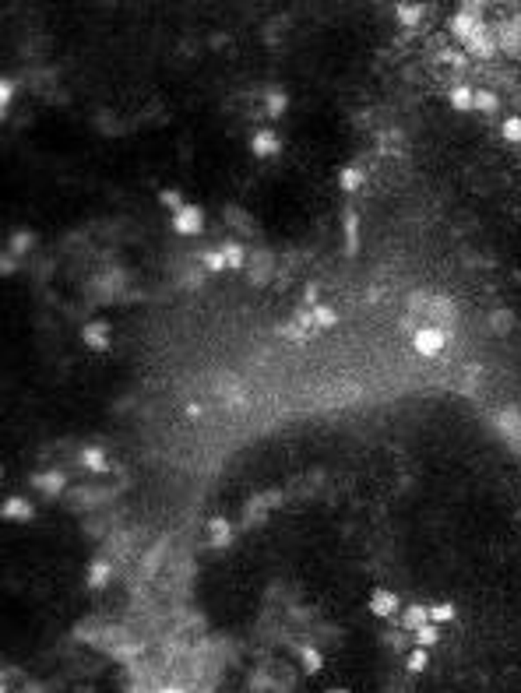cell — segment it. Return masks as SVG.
Returning a JSON list of instances; mask_svg holds the SVG:
<instances>
[{
    "label": "cell",
    "mask_w": 521,
    "mask_h": 693,
    "mask_svg": "<svg viewBox=\"0 0 521 693\" xmlns=\"http://www.w3.org/2000/svg\"><path fill=\"white\" fill-rule=\"evenodd\" d=\"M229 264H226V254L222 250H208L204 254V271H211V275H219V271H226Z\"/></svg>",
    "instance_id": "obj_36"
},
{
    "label": "cell",
    "mask_w": 521,
    "mask_h": 693,
    "mask_svg": "<svg viewBox=\"0 0 521 693\" xmlns=\"http://www.w3.org/2000/svg\"><path fill=\"white\" fill-rule=\"evenodd\" d=\"M208 542H211V549H226L233 542V525L226 518H211L208 521Z\"/></svg>",
    "instance_id": "obj_15"
},
{
    "label": "cell",
    "mask_w": 521,
    "mask_h": 693,
    "mask_svg": "<svg viewBox=\"0 0 521 693\" xmlns=\"http://www.w3.org/2000/svg\"><path fill=\"white\" fill-rule=\"evenodd\" d=\"M173 229L180 232V236H198L201 229H204V212L198 204H183L180 212L173 215Z\"/></svg>",
    "instance_id": "obj_5"
},
{
    "label": "cell",
    "mask_w": 521,
    "mask_h": 693,
    "mask_svg": "<svg viewBox=\"0 0 521 693\" xmlns=\"http://www.w3.org/2000/svg\"><path fill=\"white\" fill-rule=\"evenodd\" d=\"M440 641V630H437V623H426V626H419L416 630V648H434Z\"/></svg>",
    "instance_id": "obj_29"
},
{
    "label": "cell",
    "mask_w": 521,
    "mask_h": 693,
    "mask_svg": "<svg viewBox=\"0 0 521 693\" xmlns=\"http://www.w3.org/2000/svg\"><path fill=\"white\" fill-rule=\"evenodd\" d=\"M166 549H169V538H159V546H156V549H148V556H145V563H141V566H145V574H151V570L162 563V553H166Z\"/></svg>",
    "instance_id": "obj_34"
},
{
    "label": "cell",
    "mask_w": 521,
    "mask_h": 693,
    "mask_svg": "<svg viewBox=\"0 0 521 693\" xmlns=\"http://www.w3.org/2000/svg\"><path fill=\"white\" fill-rule=\"evenodd\" d=\"M11 96H14V81L4 78V81H0V109H4V113H8V106H11Z\"/></svg>",
    "instance_id": "obj_39"
},
{
    "label": "cell",
    "mask_w": 521,
    "mask_h": 693,
    "mask_svg": "<svg viewBox=\"0 0 521 693\" xmlns=\"http://www.w3.org/2000/svg\"><path fill=\"white\" fill-rule=\"evenodd\" d=\"M472 102H476V92H472V88H465V85L451 88V109H458V113H469V109H472Z\"/></svg>",
    "instance_id": "obj_24"
},
{
    "label": "cell",
    "mask_w": 521,
    "mask_h": 693,
    "mask_svg": "<svg viewBox=\"0 0 521 693\" xmlns=\"http://www.w3.org/2000/svg\"><path fill=\"white\" fill-rule=\"evenodd\" d=\"M416 320H419V317H412V314H405V317H402V320H398V327H402V331H412V335H416V331H419V327H416Z\"/></svg>",
    "instance_id": "obj_48"
},
{
    "label": "cell",
    "mask_w": 521,
    "mask_h": 693,
    "mask_svg": "<svg viewBox=\"0 0 521 693\" xmlns=\"http://www.w3.org/2000/svg\"><path fill=\"white\" fill-rule=\"evenodd\" d=\"M339 184H342V190H349V194H352V190H359V187H363V173H359L356 166H345V169H342V176H339Z\"/></svg>",
    "instance_id": "obj_33"
},
{
    "label": "cell",
    "mask_w": 521,
    "mask_h": 693,
    "mask_svg": "<svg viewBox=\"0 0 521 693\" xmlns=\"http://www.w3.org/2000/svg\"><path fill=\"white\" fill-rule=\"evenodd\" d=\"M465 53L469 56H476V60H489V56H497V32H493V25L489 21H482L476 32H472V39L465 43Z\"/></svg>",
    "instance_id": "obj_3"
},
{
    "label": "cell",
    "mask_w": 521,
    "mask_h": 693,
    "mask_svg": "<svg viewBox=\"0 0 521 693\" xmlns=\"http://www.w3.org/2000/svg\"><path fill=\"white\" fill-rule=\"evenodd\" d=\"M514 327H518V314H514V310H507V307H497L493 314H489V335H497V338H507Z\"/></svg>",
    "instance_id": "obj_12"
},
{
    "label": "cell",
    "mask_w": 521,
    "mask_h": 693,
    "mask_svg": "<svg viewBox=\"0 0 521 693\" xmlns=\"http://www.w3.org/2000/svg\"><path fill=\"white\" fill-rule=\"evenodd\" d=\"M444 345H447V331H440V327H434V324L419 327L416 335H412V349H416L423 359H434V355H440V352H444Z\"/></svg>",
    "instance_id": "obj_2"
},
{
    "label": "cell",
    "mask_w": 521,
    "mask_h": 693,
    "mask_svg": "<svg viewBox=\"0 0 521 693\" xmlns=\"http://www.w3.org/2000/svg\"><path fill=\"white\" fill-rule=\"evenodd\" d=\"M251 271H254L251 282H254V285H264V282L271 278V254H268V250H257L254 261H251Z\"/></svg>",
    "instance_id": "obj_17"
},
{
    "label": "cell",
    "mask_w": 521,
    "mask_h": 693,
    "mask_svg": "<svg viewBox=\"0 0 521 693\" xmlns=\"http://www.w3.org/2000/svg\"><path fill=\"white\" fill-rule=\"evenodd\" d=\"M303 307H306V310H314V307H317V285H314V282L303 289Z\"/></svg>",
    "instance_id": "obj_44"
},
{
    "label": "cell",
    "mask_w": 521,
    "mask_h": 693,
    "mask_svg": "<svg viewBox=\"0 0 521 693\" xmlns=\"http://www.w3.org/2000/svg\"><path fill=\"white\" fill-rule=\"evenodd\" d=\"M14 271H18V264L11 261V254H4L0 257V275H14Z\"/></svg>",
    "instance_id": "obj_47"
},
{
    "label": "cell",
    "mask_w": 521,
    "mask_h": 693,
    "mask_svg": "<svg viewBox=\"0 0 521 693\" xmlns=\"http://www.w3.org/2000/svg\"><path fill=\"white\" fill-rule=\"evenodd\" d=\"M204 275H208V271H198V267H194L191 275H183V278H180V285H183V289H201Z\"/></svg>",
    "instance_id": "obj_42"
},
{
    "label": "cell",
    "mask_w": 521,
    "mask_h": 693,
    "mask_svg": "<svg viewBox=\"0 0 521 693\" xmlns=\"http://www.w3.org/2000/svg\"><path fill=\"white\" fill-rule=\"evenodd\" d=\"M426 320H430L434 327H440V331H447V327H454V320H458V307L451 303L447 296H434L430 307H426Z\"/></svg>",
    "instance_id": "obj_4"
},
{
    "label": "cell",
    "mask_w": 521,
    "mask_h": 693,
    "mask_svg": "<svg viewBox=\"0 0 521 693\" xmlns=\"http://www.w3.org/2000/svg\"><path fill=\"white\" fill-rule=\"evenodd\" d=\"M394 11H398V21H402V25H419L423 14H426L423 4H398Z\"/></svg>",
    "instance_id": "obj_28"
},
{
    "label": "cell",
    "mask_w": 521,
    "mask_h": 693,
    "mask_svg": "<svg viewBox=\"0 0 521 693\" xmlns=\"http://www.w3.org/2000/svg\"><path fill=\"white\" fill-rule=\"evenodd\" d=\"M32 243H36V232H28V229H21V232H14V236L8 239V254L21 257V254H28V250H32Z\"/></svg>",
    "instance_id": "obj_23"
},
{
    "label": "cell",
    "mask_w": 521,
    "mask_h": 693,
    "mask_svg": "<svg viewBox=\"0 0 521 693\" xmlns=\"http://www.w3.org/2000/svg\"><path fill=\"white\" fill-rule=\"evenodd\" d=\"M328 693H349V690H342V686H334V690H328Z\"/></svg>",
    "instance_id": "obj_50"
},
{
    "label": "cell",
    "mask_w": 521,
    "mask_h": 693,
    "mask_svg": "<svg viewBox=\"0 0 521 693\" xmlns=\"http://www.w3.org/2000/svg\"><path fill=\"white\" fill-rule=\"evenodd\" d=\"M282 338H296V342H303V338H310V331H303V327H296V324H286V327H282Z\"/></svg>",
    "instance_id": "obj_43"
},
{
    "label": "cell",
    "mask_w": 521,
    "mask_h": 693,
    "mask_svg": "<svg viewBox=\"0 0 521 693\" xmlns=\"http://www.w3.org/2000/svg\"><path fill=\"white\" fill-rule=\"evenodd\" d=\"M409 669H412V672H423V669H426V648L409 651Z\"/></svg>",
    "instance_id": "obj_41"
},
{
    "label": "cell",
    "mask_w": 521,
    "mask_h": 693,
    "mask_svg": "<svg viewBox=\"0 0 521 693\" xmlns=\"http://www.w3.org/2000/svg\"><path fill=\"white\" fill-rule=\"evenodd\" d=\"M493 32H497V50H504L507 56L521 60V32L511 25V18H500L493 21Z\"/></svg>",
    "instance_id": "obj_7"
},
{
    "label": "cell",
    "mask_w": 521,
    "mask_h": 693,
    "mask_svg": "<svg viewBox=\"0 0 521 693\" xmlns=\"http://www.w3.org/2000/svg\"><path fill=\"white\" fill-rule=\"evenodd\" d=\"M296 651H299V661H303V669H306V672H317V669L324 666V658H321V651H317V648H310V644H299Z\"/></svg>",
    "instance_id": "obj_27"
},
{
    "label": "cell",
    "mask_w": 521,
    "mask_h": 693,
    "mask_svg": "<svg viewBox=\"0 0 521 693\" xmlns=\"http://www.w3.org/2000/svg\"><path fill=\"white\" fill-rule=\"evenodd\" d=\"M222 254H226L229 271H240L243 264H247V254H243V247H240V243H226V247H222Z\"/></svg>",
    "instance_id": "obj_31"
},
{
    "label": "cell",
    "mask_w": 521,
    "mask_h": 693,
    "mask_svg": "<svg viewBox=\"0 0 521 693\" xmlns=\"http://www.w3.org/2000/svg\"><path fill=\"white\" fill-rule=\"evenodd\" d=\"M497 430L511 440V443H521V408L518 405H504L497 412Z\"/></svg>",
    "instance_id": "obj_8"
},
{
    "label": "cell",
    "mask_w": 521,
    "mask_h": 693,
    "mask_svg": "<svg viewBox=\"0 0 521 693\" xmlns=\"http://www.w3.org/2000/svg\"><path fill=\"white\" fill-rule=\"evenodd\" d=\"M219 384H215V390L226 398V405L229 408H236V405H243V380L236 377V373H219L215 377Z\"/></svg>",
    "instance_id": "obj_10"
},
{
    "label": "cell",
    "mask_w": 521,
    "mask_h": 693,
    "mask_svg": "<svg viewBox=\"0 0 521 693\" xmlns=\"http://www.w3.org/2000/svg\"><path fill=\"white\" fill-rule=\"evenodd\" d=\"M268 518V500H264V493L261 496H254L251 503H247V510H243V528H254V525H261Z\"/></svg>",
    "instance_id": "obj_16"
},
{
    "label": "cell",
    "mask_w": 521,
    "mask_h": 693,
    "mask_svg": "<svg viewBox=\"0 0 521 693\" xmlns=\"http://www.w3.org/2000/svg\"><path fill=\"white\" fill-rule=\"evenodd\" d=\"M482 14H486V4H462V8H458V14L451 18V36L465 46L472 39V32L482 25Z\"/></svg>",
    "instance_id": "obj_1"
},
{
    "label": "cell",
    "mask_w": 521,
    "mask_h": 693,
    "mask_svg": "<svg viewBox=\"0 0 521 693\" xmlns=\"http://www.w3.org/2000/svg\"><path fill=\"white\" fill-rule=\"evenodd\" d=\"M293 324H296V327H303V331H317V324H314V310H296Z\"/></svg>",
    "instance_id": "obj_38"
},
{
    "label": "cell",
    "mask_w": 521,
    "mask_h": 693,
    "mask_svg": "<svg viewBox=\"0 0 521 693\" xmlns=\"http://www.w3.org/2000/svg\"><path fill=\"white\" fill-rule=\"evenodd\" d=\"M162 204H166V208H173V215H176L180 208H183V194L169 187V190H162Z\"/></svg>",
    "instance_id": "obj_40"
},
{
    "label": "cell",
    "mask_w": 521,
    "mask_h": 693,
    "mask_svg": "<svg viewBox=\"0 0 521 693\" xmlns=\"http://www.w3.org/2000/svg\"><path fill=\"white\" fill-rule=\"evenodd\" d=\"M264 686H271V676H268V672H264V669H261V672H257V676H254V679H251V690H254V693H261V690H264Z\"/></svg>",
    "instance_id": "obj_45"
},
{
    "label": "cell",
    "mask_w": 521,
    "mask_h": 693,
    "mask_svg": "<svg viewBox=\"0 0 521 693\" xmlns=\"http://www.w3.org/2000/svg\"><path fill=\"white\" fill-rule=\"evenodd\" d=\"M426 623H430V606H409L405 616H402V626L409 630V634H416V630L426 626Z\"/></svg>",
    "instance_id": "obj_18"
},
{
    "label": "cell",
    "mask_w": 521,
    "mask_h": 693,
    "mask_svg": "<svg viewBox=\"0 0 521 693\" xmlns=\"http://www.w3.org/2000/svg\"><path fill=\"white\" fill-rule=\"evenodd\" d=\"M0 518H4V521H32L36 510H32V503H28L25 496H8L4 507H0Z\"/></svg>",
    "instance_id": "obj_11"
},
{
    "label": "cell",
    "mask_w": 521,
    "mask_h": 693,
    "mask_svg": "<svg viewBox=\"0 0 521 693\" xmlns=\"http://www.w3.org/2000/svg\"><path fill=\"white\" fill-rule=\"evenodd\" d=\"M81 338H85V345L92 352H109V324H103V320L85 324L81 327Z\"/></svg>",
    "instance_id": "obj_9"
},
{
    "label": "cell",
    "mask_w": 521,
    "mask_h": 693,
    "mask_svg": "<svg viewBox=\"0 0 521 693\" xmlns=\"http://www.w3.org/2000/svg\"><path fill=\"white\" fill-rule=\"evenodd\" d=\"M32 486H36L39 493H46L50 500H53V496H64V490H67V472H64V468L36 472V475H32Z\"/></svg>",
    "instance_id": "obj_6"
},
{
    "label": "cell",
    "mask_w": 521,
    "mask_h": 693,
    "mask_svg": "<svg viewBox=\"0 0 521 693\" xmlns=\"http://www.w3.org/2000/svg\"><path fill=\"white\" fill-rule=\"evenodd\" d=\"M384 641H387V648H394V651H405V637H402V634H384Z\"/></svg>",
    "instance_id": "obj_46"
},
{
    "label": "cell",
    "mask_w": 521,
    "mask_h": 693,
    "mask_svg": "<svg viewBox=\"0 0 521 693\" xmlns=\"http://www.w3.org/2000/svg\"><path fill=\"white\" fill-rule=\"evenodd\" d=\"M447 619H454V606H451V602L430 606V623H447Z\"/></svg>",
    "instance_id": "obj_37"
},
{
    "label": "cell",
    "mask_w": 521,
    "mask_h": 693,
    "mask_svg": "<svg viewBox=\"0 0 521 693\" xmlns=\"http://www.w3.org/2000/svg\"><path fill=\"white\" fill-rule=\"evenodd\" d=\"M430 292H426V289H412L409 292V299H405V307H409V314L412 317H419V314H426V307H430Z\"/></svg>",
    "instance_id": "obj_26"
},
{
    "label": "cell",
    "mask_w": 521,
    "mask_h": 693,
    "mask_svg": "<svg viewBox=\"0 0 521 693\" xmlns=\"http://www.w3.org/2000/svg\"><path fill=\"white\" fill-rule=\"evenodd\" d=\"M370 613H374V616H381V619H391V616L398 613V595H394V591L377 588V591H374V598H370Z\"/></svg>",
    "instance_id": "obj_14"
},
{
    "label": "cell",
    "mask_w": 521,
    "mask_h": 693,
    "mask_svg": "<svg viewBox=\"0 0 521 693\" xmlns=\"http://www.w3.org/2000/svg\"><path fill=\"white\" fill-rule=\"evenodd\" d=\"M251 148H254L257 159H271V155H279L282 141H279V134H275V131H257L254 141H251Z\"/></svg>",
    "instance_id": "obj_13"
},
{
    "label": "cell",
    "mask_w": 521,
    "mask_h": 693,
    "mask_svg": "<svg viewBox=\"0 0 521 693\" xmlns=\"http://www.w3.org/2000/svg\"><path fill=\"white\" fill-rule=\"evenodd\" d=\"M356 250H359V215L345 212V254L352 257Z\"/></svg>",
    "instance_id": "obj_22"
},
{
    "label": "cell",
    "mask_w": 521,
    "mask_h": 693,
    "mask_svg": "<svg viewBox=\"0 0 521 693\" xmlns=\"http://www.w3.org/2000/svg\"><path fill=\"white\" fill-rule=\"evenodd\" d=\"M286 106H289L286 92H268V96H264V109H268V116H282Z\"/></svg>",
    "instance_id": "obj_32"
},
{
    "label": "cell",
    "mask_w": 521,
    "mask_h": 693,
    "mask_svg": "<svg viewBox=\"0 0 521 693\" xmlns=\"http://www.w3.org/2000/svg\"><path fill=\"white\" fill-rule=\"evenodd\" d=\"M500 134H504V141H511V144H521V116H511V120H504Z\"/></svg>",
    "instance_id": "obj_35"
},
{
    "label": "cell",
    "mask_w": 521,
    "mask_h": 693,
    "mask_svg": "<svg viewBox=\"0 0 521 693\" xmlns=\"http://www.w3.org/2000/svg\"><path fill=\"white\" fill-rule=\"evenodd\" d=\"M314 324H317V331H328V327L339 324V314H334L331 307H324V303H317L314 307Z\"/></svg>",
    "instance_id": "obj_30"
},
{
    "label": "cell",
    "mask_w": 521,
    "mask_h": 693,
    "mask_svg": "<svg viewBox=\"0 0 521 693\" xmlns=\"http://www.w3.org/2000/svg\"><path fill=\"white\" fill-rule=\"evenodd\" d=\"M472 109H479V113H497V109H500V96H497V92H489V88H479Z\"/></svg>",
    "instance_id": "obj_25"
},
{
    "label": "cell",
    "mask_w": 521,
    "mask_h": 693,
    "mask_svg": "<svg viewBox=\"0 0 521 693\" xmlns=\"http://www.w3.org/2000/svg\"><path fill=\"white\" fill-rule=\"evenodd\" d=\"M159 693H187V690H180V686H162Z\"/></svg>",
    "instance_id": "obj_49"
},
{
    "label": "cell",
    "mask_w": 521,
    "mask_h": 693,
    "mask_svg": "<svg viewBox=\"0 0 521 693\" xmlns=\"http://www.w3.org/2000/svg\"><path fill=\"white\" fill-rule=\"evenodd\" d=\"M81 465H85L88 472H96V475L109 472V461H106V454H103L99 447H85V450H81Z\"/></svg>",
    "instance_id": "obj_19"
},
{
    "label": "cell",
    "mask_w": 521,
    "mask_h": 693,
    "mask_svg": "<svg viewBox=\"0 0 521 693\" xmlns=\"http://www.w3.org/2000/svg\"><path fill=\"white\" fill-rule=\"evenodd\" d=\"M109 584V563L106 560H96L88 566V588L92 591H99V588H106Z\"/></svg>",
    "instance_id": "obj_21"
},
{
    "label": "cell",
    "mask_w": 521,
    "mask_h": 693,
    "mask_svg": "<svg viewBox=\"0 0 521 693\" xmlns=\"http://www.w3.org/2000/svg\"><path fill=\"white\" fill-rule=\"evenodd\" d=\"M226 222H229V226H236L240 232H247V236H254V232H257V229H254V222H251V215L243 212V208H236V204H229V208H226Z\"/></svg>",
    "instance_id": "obj_20"
}]
</instances>
